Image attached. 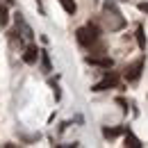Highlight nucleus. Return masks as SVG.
Returning a JSON list of instances; mask_svg holds the SVG:
<instances>
[{"label":"nucleus","instance_id":"f257e3e1","mask_svg":"<svg viewBox=\"0 0 148 148\" xmlns=\"http://www.w3.org/2000/svg\"><path fill=\"white\" fill-rule=\"evenodd\" d=\"M75 37H77V43L80 46H93L96 41H98V27L89 23V25H84V27H80L77 32H75Z\"/></svg>","mask_w":148,"mask_h":148},{"label":"nucleus","instance_id":"f03ea898","mask_svg":"<svg viewBox=\"0 0 148 148\" xmlns=\"http://www.w3.org/2000/svg\"><path fill=\"white\" fill-rule=\"evenodd\" d=\"M116 82H119V75L116 73H107L100 82H96L91 87V91H105V89H110V87H116Z\"/></svg>","mask_w":148,"mask_h":148},{"label":"nucleus","instance_id":"7ed1b4c3","mask_svg":"<svg viewBox=\"0 0 148 148\" xmlns=\"http://www.w3.org/2000/svg\"><path fill=\"white\" fill-rule=\"evenodd\" d=\"M141 69H144V59H137L134 64H130L125 66V80L128 82H134V80H139V75H141Z\"/></svg>","mask_w":148,"mask_h":148},{"label":"nucleus","instance_id":"20e7f679","mask_svg":"<svg viewBox=\"0 0 148 148\" xmlns=\"http://www.w3.org/2000/svg\"><path fill=\"white\" fill-rule=\"evenodd\" d=\"M87 62H89V64H93V66H103V69H112V66H114L112 57H96V55H89V57H87Z\"/></svg>","mask_w":148,"mask_h":148},{"label":"nucleus","instance_id":"39448f33","mask_svg":"<svg viewBox=\"0 0 148 148\" xmlns=\"http://www.w3.org/2000/svg\"><path fill=\"white\" fill-rule=\"evenodd\" d=\"M39 53H41V50H39L37 46H27V50L23 53V62H25V64H34L37 57H39Z\"/></svg>","mask_w":148,"mask_h":148},{"label":"nucleus","instance_id":"423d86ee","mask_svg":"<svg viewBox=\"0 0 148 148\" xmlns=\"http://www.w3.org/2000/svg\"><path fill=\"white\" fill-rule=\"evenodd\" d=\"M125 146L128 148H141V141H139L130 130H125Z\"/></svg>","mask_w":148,"mask_h":148},{"label":"nucleus","instance_id":"0eeeda50","mask_svg":"<svg viewBox=\"0 0 148 148\" xmlns=\"http://www.w3.org/2000/svg\"><path fill=\"white\" fill-rule=\"evenodd\" d=\"M121 132H125V128H105L103 130V134H105V137H119V134H121Z\"/></svg>","mask_w":148,"mask_h":148},{"label":"nucleus","instance_id":"6e6552de","mask_svg":"<svg viewBox=\"0 0 148 148\" xmlns=\"http://www.w3.org/2000/svg\"><path fill=\"white\" fill-rule=\"evenodd\" d=\"M59 2H62V7L66 9V14H75V9H77V7H75L73 0H59Z\"/></svg>","mask_w":148,"mask_h":148},{"label":"nucleus","instance_id":"1a4fd4ad","mask_svg":"<svg viewBox=\"0 0 148 148\" xmlns=\"http://www.w3.org/2000/svg\"><path fill=\"white\" fill-rule=\"evenodd\" d=\"M9 23V16H7V7L5 5H0V27H5Z\"/></svg>","mask_w":148,"mask_h":148},{"label":"nucleus","instance_id":"9d476101","mask_svg":"<svg viewBox=\"0 0 148 148\" xmlns=\"http://www.w3.org/2000/svg\"><path fill=\"white\" fill-rule=\"evenodd\" d=\"M39 55H41V62H43V71H50V59H48V53H46V50H41Z\"/></svg>","mask_w":148,"mask_h":148},{"label":"nucleus","instance_id":"9b49d317","mask_svg":"<svg viewBox=\"0 0 148 148\" xmlns=\"http://www.w3.org/2000/svg\"><path fill=\"white\" fill-rule=\"evenodd\" d=\"M137 41H139V48H146V39H144V30L137 27Z\"/></svg>","mask_w":148,"mask_h":148},{"label":"nucleus","instance_id":"f8f14e48","mask_svg":"<svg viewBox=\"0 0 148 148\" xmlns=\"http://www.w3.org/2000/svg\"><path fill=\"white\" fill-rule=\"evenodd\" d=\"M139 9H141V12H148V2H139Z\"/></svg>","mask_w":148,"mask_h":148}]
</instances>
